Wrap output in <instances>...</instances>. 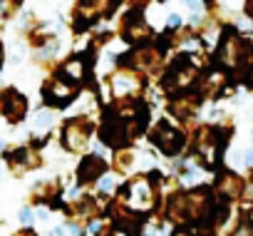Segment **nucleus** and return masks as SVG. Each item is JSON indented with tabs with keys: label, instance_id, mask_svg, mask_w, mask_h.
I'll use <instances>...</instances> for the list:
<instances>
[{
	"label": "nucleus",
	"instance_id": "1a4fd4ad",
	"mask_svg": "<svg viewBox=\"0 0 253 236\" xmlns=\"http://www.w3.org/2000/svg\"><path fill=\"white\" fill-rule=\"evenodd\" d=\"M89 231H92V234H99V221H92V224H89Z\"/></svg>",
	"mask_w": 253,
	"mask_h": 236
},
{
	"label": "nucleus",
	"instance_id": "9b49d317",
	"mask_svg": "<svg viewBox=\"0 0 253 236\" xmlns=\"http://www.w3.org/2000/svg\"><path fill=\"white\" fill-rule=\"evenodd\" d=\"M50 236H65V231H62V229H52V234H50Z\"/></svg>",
	"mask_w": 253,
	"mask_h": 236
},
{
	"label": "nucleus",
	"instance_id": "6e6552de",
	"mask_svg": "<svg viewBox=\"0 0 253 236\" xmlns=\"http://www.w3.org/2000/svg\"><path fill=\"white\" fill-rule=\"evenodd\" d=\"M179 23H181V18H179V15H171V18H169V28H176Z\"/></svg>",
	"mask_w": 253,
	"mask_h": 236
},
{
	"label": "nucleus",
	"instance_id": "20e7f679",
	"mask_svg": "<svg viewBox=\"0 0 253 236\" xmlns=\"http://www.w3.org/2000/svg\"><path fill=\"white\" fill-rule=\"evenodd\" d=\"M70 94H72V90H70L67 85H60V82H57V85H55V90H52V97H55V99H60V102H65Z\"/></svg>",
	"mask_w": 253,
	"mask_h": 236
},
{
	"label": "nucleus",
	"instance_id": "f257e3e1",
	"mask_svg": "<svg viewBox=\"0 0 253 236\" xmlns=\"http://www.w3.org/2000/svg\"><path fill=\"white\" fill-rule=\"evenodd\" d=\"M104 169V164L97 159V157H89V159H84V164H82V179H92L97 172H102Z\"/></svg>",
	"mask_w": 253,
	"mask_h": 236
},
{
	"label": "nucleus",
	"instance_id": "f03ea898",
	"mask_svg": "<svg viewBox=\"0 0 253 236\" xmlns=\"http://www.w3.org/2000/svg\"><path fill=\"white\" fill-rule=\"evenodd\" d=\"M157 142H159L167 152H171V149H174V142H179V135H176L174 130H164L162 137H157Z\"/></svg>",
	"mask_w": 253,
	"mask_h": 236
},
{
	"label": "nucleus",
	"instance_id": "9d476101",
	"mask_svg": "<svg viewBox=\"0 0 253 236\" xmlns=\"http://www.w3.org/2000/svg\"><path fill=\"white\" fill-rule=\"evenodd\" d=\"M246 164H248V167L253 164V152H248V154H246Z\"/></svg>",
	"mask_w": 253,
	"mask_h": 236
},
{
	"label": "nucleus",
	"instance_id": "423d86ee",
	"mask_svg": "<svg viewBox=\"0 0 253 236\" xmlns=\"http://www.w3.org/2000/svg\"><path fill=\"white\" fill-rule=\"evenodd\" d=\"M50 122H52V117H50V114H47V112H45V114H40V117H38V127H47V125H50Z\"/></svg>",
	"mask_w": 253,
	"mask_h": 236
},
{
	"label": "nucleus",
	"instance_id": "7ed1b4c3",
	"mask_svg": "<svg viewBox=\"0 0 253 236\" xmlns=\"http://www.w3.org/2000/svg\"><path fill=\"white\" fill-rule=\"evenodd\" d=\"M65 72H67V77H70V80H80V77L84 75V67H82V62L72 60V62L65 67Z\"/></svg>",
	"mask_w": 253,
	"mask_h": 236
},
{
	"label": "nucleus",
	"instance_id": "39448f33",
	"mask_svg": "<svg viewBox=\"0 0 253 236\" xmlns=\"http://www.w3.org/2000/svg\"><path fill=\"white\" fill-rule=\"evenodd\" d=\"M112 184H114V179H112V177H102V179H99V191H109V189H112Z\"/></svg>",
	"mask_w": 253,
	"mask_h": 236
},
{
	"label": "nucleus",
	"instance_id": "0eeeda50",
	"mask_svg": "<svg viewBox=\"0 0 253 236\" xmlns=\"http://www.w3.org/2000/svg\"><path fill=\"white\" fill-rule=\"evenodd\" d=\"M20 221H23V224H30V221H33V211H30V209H23V211H20Z\"/></svg>",
	"mask_w": 253,
	"mask_h": 236
}]
</instances>
